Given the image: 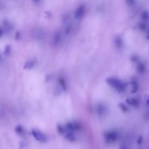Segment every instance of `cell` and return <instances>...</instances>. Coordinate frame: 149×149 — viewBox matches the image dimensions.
Segmentation results:
<instances>
[{
  "mask_svg": "<svg viewBox=\"0 0 149 149\" xmlns=\"http://www.w3.org/2000/svg\"><path fill=\"white\" fill-rule=\"evenodd\" d=\"M58 82H59V84L60 86L62 87V88L63 90H65L66 89V83L65 81V80L63 78L60 77L58 79Z\"/></svg>",
  "mask_w": 149,
  "mask_h": 149,
  "instance_id": "8fae6325",
  "label": "cell"
},
{
  "mask_svg": "<svg viewBox=\"0 0 149 149\" xmlns=\"http://www.w3.org/2000/svg\"><path fill=\"white\" fill-rule=\"evenodd\" d=\"M34 2H35V3H38V2H40V1L41 0H32Z\"/></svg>",
  "mask_w": 149,
  "mask_h": 149,
  "instance_id": "ac0fdd59",
  "label": "cell"
},
{
  "mask_svg": "<svg viewBox=\"0 0 149 149\" xmlns=\"http://www.w3.org/2000/svg\"><path fill=\"white\" fill-rule=\"evenodd\" d=\"M126 102L130 106L133 107H137L140 105V100L135 97H129L126 99Z\"/></svg>",
  "mask_w": 149,
  "mask_h": 149,
  "instance_id": "8992f818",
  "label": "cell"
},
{
  "mask_svg": "<svg viewBox=\"0 0 149 149\" xmlns=\"http://www.w3.org/2000/svg\"><path fill=\"white\" fill-rule=\"evenodd\" d=\"M106 83L111 88L119 93H123L126 90V84L117 77H109L106 79Z\"/></svg>",
  "mask_w": 149,
  "mask_h": 149,
  "instance_id": "6da1fadb",
  "label": "cell"
},
{
  "mask_svg": "<svg viewBox=\"0 0 149 149\" xmlns=\"http://www.w3.org/2000/svg\"><path fill=\"white\" fill-rule=\"evenodd\" d=\"M57 130H58V132H59V134H62V136L65 134V133L66 132L67 129L65 127V126H63L62 125H58L57 126Z\"/></svg>",
  "mask_w": 149,
  "mask_h": 149,
  "instance_id": "30bf717a",
  "label": "cell"
},
{
  "mask_svg": "<svg viewBox=\"0 0 149 149\" xmlns=\"http://www.w3.org/2000/svg\"><path fill=\"white\" fill-rule=\"evenodd\" d=\"M138 90V85L137 84V83H136L135 81H132V89H131V91L132 93H135Z\"/></svg>",
  "mask_w": 149,
  "mask_h": 149,
  "instance_id": "7c38bea8",
  "label": "cell"
},
{
  "mask_svg": "<svg viewBox=\"0 0 149 149\" xmlns=\"http://www.w3.org/2000/svg\"><path fill=\"white\" fill-rule=\"evenodd\" d=\"M65 126L68 130L74 132V133L75 132H77L80 130L81 129V126L80 123L76 121L68 122L65 124Z\"/></svg>",
  "mask_w": 149,
  "mask_h": 149,
  "instance_id": "277c9868",
  "label": "cell"
},
{
  "mask_svg": "<svg viewBox=\"0 0 149 149\" xmlns=\"http://www.w3.org/2000/svg\"><path fill=\"white\" fill-rule=\"evenodd\" d=\"M3 29L6 31H10L12 29V26L11 23H10V22H8V20L4 21L3 23Z\"/></svg>",
  "mask_w": 149,
  "mask_h": 149,
  "instance_id": "ba28073f",
  "label": "cell"
},
{
  "mask_svg": "<svg viewBox=\"0 0 149 149\" xmlns=\"http://www.w3.org/2000/svg\"><path fill=\"white\" fill-rule=\"evenodd\" d=\"M64 136V138L70 142H74L76 140V136L74 134V132L66 130V132L65 133V134L63 135Z\"/></svg>",
  "mask_w": 149,
  "mask_h": 149,
  "instance_id": "5b68a950",
  "label": "cell"
},
{
  "mask_svg": "<svg viewBox=\"0 0 149 149\" xmlns=\"http://www.w3.org/2000/svg\"><path fill=\"white\" fill-rule=\"evenodd\" d=\"M3 30L2 27H0V37H2V36L3 35Z\"/></svg>",
  "mask_w": 149,
  "mask_h": 149,
  "instance_id": "2e32d148",
  "label": "cell"
},
{
  "mask_svg": "<svg viewBox=\"0 0 149 149\" xmlns=\"http://www.w3.org/2000/svg\"><path fill=\"white\" fill-rule=\"evenodd\" d=\"M0 59H1V55H0Z\"/></svg>",
  "mask_w": 149,
  "mask_h": 149,
  "instance_id": "d6986e66",
  "label": "cell"
},
{
  "mask_svg": "<svg viewBox=\"0 0 149 149\" xmlns=\"http://www.w3.org/2000/svg\"><path fill=\"white\" fill-rule=\"evenodd\" d=\"M31 134L34 139L41 143H45L47 141V136L40 130L33 129L31 130Z\"/></svg>",
  "mask_w": 149,
  "mask_h": 149,
  "instance_id": "3957f363",
  "label": "cell"
},
{
  "mask_svg": "<svg viewBox=\"0 0 149 149\" xmlns=\"http://www.w3.org/2000/svg\"><path fill=\"white\" fill-rule=\"evenodd\" d=\"M119 106L120 107V108L121 109V110L123 111V112H126L128 111V108L126 106V105L124 104L123 103H120Z\"/></svg>",
  "mask_w": 149,
  "mask_h": 149,
  "instance_id": "5bb4252c",
  "label": "cell"
},
{
  "mask_svg": "<svg viewBox=\"0 0 149 149\" xmlns=\"http://www.w3.org/2000/svg\"><path fill=\"white\" fill-rule=\"evenodd\" d=\"M15 132L19 135H23L24 134V130L23 126L20 125H18L15 127Z\"/></svg>",
  "mask_w": 149,
  "mask_h": 149,
  "instance_id": "9c48e42d",
  "label": "cell"
},
{
  "mask_svg": "<svg viewBox=\"0 0 149 149\" xmlns=\"http://www.w3.org/2000/svg\"><path fill=\"white\" fill-rule=\"evenodd\" d=\"M146 104H147V106L149 107V98H148L146 100Z\"/></svg>",
  "mask_w": 149,
  "mask_h": 149,
  "instance_id": "e0dca14e",
  "label": "cell"
},
{
  "mask_svg": "<svg viewBox=\"0 0 149 149\" xmlns=\"http://www.w3.org/2000/svg\"><path fill=\"white\" fill-rule=\"evenodd\" d=\"M35 64H36L35 61L30 59V60H29V61H26L24 63L23 68L26 69H31L34 66Z\"/></svg>",
  "mask_w": 149,
  "mask_h": 149,
  "instance_id": "52a82bcc",
  "label": "cell"
},
{
  "mask_svg": "<svg viewBox=\"0 0 149 149\" xmlns=\"http://www.w3.org/2000/svg\"><path fill=\"white\" fill-rule=\"evenodd\" d=\"M0 6H1V2H0Z\"/></svg>",
  "mask_w": 149,
  "mask_h": 149,
  "instance_id": "ffe728a7",
  "label": "cell"
},
{
  "mask_svg": "<svg viewBox=\"0 0 149 149\" xmlns=\"http://www.w3.org/2000/svg\"><path fill=\"white\" fill-rule=\"evenodd\" d=\"M104 137L105 141L108 143H112L118 139V133L115 130H108L104 133Z\"/></svg>",
  "mask_w": 149,
  "mask_h": 149,
  "instance_id": "7a4b0ae2",
  "label": "cell"
},
{
  "mask_svg": "<svg viewBox=\"0 0 149 149\" xmlns=\"http://www.w3.org/2000/svg\"><path fill=\"white\" fill-rule=\"evenodd\" d=\"M20 37V33L19 31H17L15 34V38L16 40H19Z\"/></svg>",
  "mask_w": 149,
  "mask_h": 149,
  "instance_id": "9a60e30c",
  "label": "cell"
},
{
  "mask_svg": "<svg viewBox=\"0 0 149 149\" xmlns=\"http://www.w3.org/2000/svg\"><path fill=\"white\" fill-rule=\"evenodd\" d=\"M11 51V47L10 45H6L4 48L3 54L5 55H8Z\"/></svg>",
  "mask_w": 149,
  "mask_h": 149,
  "instance_id": "4fadbf2b",
  "label": "cell"
}]
</instances>
